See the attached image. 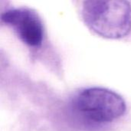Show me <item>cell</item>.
<instances>
[{
    "label": "cell",
    "mask_w": 131,
    "mask_h": 131,
    "mask_svg": "<svg viewBox=\"0 0 131 131\" xmlns=\"http://www.w3.org/2000/svg\"><path fill=\"white\" fill-rule=\"evenodd\" d=\"M82 15L86 25L104 38H121L131 31V5L127 0H84Z\"/></svg>",
    "instance_id": "6da1fadb"
},
{
    "label": "cell",
    "mask_w": 131,
    "mask_h": 131,
    "mask_svg": "<svg viewBox=\"0 0 131 131\" xmlns=\"http://www.w3.org/2000/svg\"><path fill=\"white\" fill-rule=\"evenodd\" d=\"M75 112L85 121L105 124L116 121L126 112L124 99L117 93L104 88H89L79 92L73 101Z\"/></svg>",
    "instance_id": "7a4b0ae2"
},
{
    "label": "cell",
    "mask_w": 131,
    "mask_h": 131,
    "mask_svg": "<svg viewBox=\"0 0 131 131\" xmlns=\"http://www.w3.org/2000/svg\"><path fill=\"white\" fill-rule=\"evenodd\" d=\"M2 22L10 26L18 38L31 48L40 47L43 42L45 29L41 19L31 9L13 8L2 14Z\"/></svg>",
    "instance_id": "3957f363"
}]
</instances>
